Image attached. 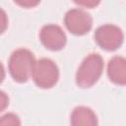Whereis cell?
Returning <instances> with one entry per match:
<instances>
[{
	"label": "cell",
	"mask_w": 126,
	"mask_h": 126,
	"mask_svg": "<svg viewBox=\"0 0 126 126\" xmlns=\"http://www.w3.org/2000/svg\"><path fill=\"white\" fill-rule=\"evenodd\" d=\"M35 63L33 53L27 48H19L12 52L8 62L11 77L18 83H26L32 76Z\"/></svg>",
	"instance_id": "1"
},
{
	"label": "cell",
	"mask_w": 126,
	"mask_h": 126,
	"mask_svg": "<svg viewBox=\"0 0 126 126\" xmlns=\"http://www.w3.org/2000/svg\"><path fill=\"white\" fill-rule=\"evenodd\" d=\"M104 63L98 53H91L82 61L76 73V84L83 88L93 87L100 78Z\"/></svg>",
	"instance_id": "2"
},
{
	"label": "cell",
	"mask_w": 126,
	"mask_h": 126,
	"mask_svg": "<svg viewBox=\"0 0 126 126\" xmlns=\"http://www.w3.org/2000/svg\"><path fill=\"white\" fill-rule=\"evenodd\" d=\"M32 78L40 89H50L56 85L59 79V69L49 58H40L35 61Z\"/></svg>",
	"instance_id": "3"
},
{
	"label": "cell",
	"mask_w": 126,
	"mask_h": 126,
	"mask_svg": "<svg viewBox=\"0 0 126 126\" xmlns=\"http://www.w3.org/2000/svg\"><path fill=\"white\" fill-rule=\"evenodd\" d=\"M94 39L100 48L106 51H114L122 45L124 34L119 27L112 24H105L95 30Z\"/></svg>",
	"instance_id": "4"
},
{
	"label": "cell",
	"mask_w": 126,
	"mask_h": 126,
	"mask_svg": "<svg viewBox=\"0 0 126 126\" xmlns=\"http://www.w3.org/2000/svg\"><path fill=\"white\" fill-rule=\"evenodd\" d=\"M64 24L71 33L75 35H84L91 31L93 27V18L85 10L74 8L65 14Z\"/></svg>",
	"instance_id": "5"
},
{
	"label": "cell",
	"mask_w": 126,
	"mask_h": 126,
	"mask_svg": "<svg viewBox=\"0 0 126 126\" xmlns=\"http://www.w3.org/2000/svg\"><path fill=\"white\" fill-rule=\"evenodd\" d=\"M39 39L46 49L51 51H58L65 46L67 36L59 26L54 24H47L41 28L39 32Z\"/></svg>",
	"instance_id": "6"
},
{
	"label": "cell",
	"mask_w": 126,
	"mask_h": 126,
	"mask_svg": "<svg viewBox=\"0 0 126 126\" xmlns=\"http://www.w3.org/2000/svg\"><path fill=\"white\" fill-rule=\"evenodd\" d=\"M108 79L115 85L126 86V58L113 56L107 64Z\"/></svg>",
	"instance_id": "7"
},
{
	"label": "cell",
	"mask_w": 126,
	"mask_h": 126,
	"mask_svg": "<svg viewBox=\"0 0 126 126\" xmlns=\"http://www.w3.org/2000/svg\"><path fill=\"white\" fill-rule=\"evenodd\" d=\"M70 124L71 126H98V121L92 108L80 105L73 109Z\"/></svg>",
	"instance_id": "8"
},
{
	"label": "cell",
	"mask_w": 126,
	"mask_h": 126,
	"mask_svg": "<svg viewBox=\"0 0 126 126\" xmlns=\"http://www.w3.org/2000/svg\"><path fill=\"white\" fill-rule=\"evenodd\" d=\"M0 126H21V120L15 113H6L0 119Z\"/></svg>",
	"instance_id": "9"
},
{
	"label": "cell",
	"mask_w": 126,
	"mask_h": 126,
	"mask_svg": "<svg viewBox=\"0 0 126 126\" xmlns=\"http://www.w3.org/2000/svg\"><path fill=\"white\" fill-rule=\"evenodd\" d=\"M77 4H79V5H83V6H87V7H93V6H95V5H97L99 2L97 1V2H94V1H79V2H76Z\"/></svg>",
	"instance_id": "10"
}]
</instances>
